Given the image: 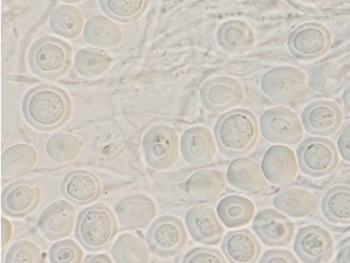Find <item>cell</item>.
<instances>
[{
    "instance_id": "83f0119b",
    "label": "cell",
    "mask_w": 350,
    "mask_h": 263,
    "mask_svg": "<svg viewBox=\"0 0 350 263\" xmlns=\"http://www.w3.org/2000/svg\"><path fill=\"white\" fill-rule=\"evenodd\" d=\"M83 38L89 45L100 49H111L123 40L120 25L104 15H94L85 24Z\"/></svg>"
},
{
    "instance_id": "e575fe53",
    "label": "cell",
    "mask_w": 350,
    "mask_h": 263,
    "mask_svg": "<svg viewBox=\"0 0 350 263\" xmlns=\"http://www.w3.org/2000/svg\"><path fill=\"white\" fill-rule=\"evenodd\" d=\"M113 63L111 56L99 49L88 48L81 50L75 58V68L85 77L102 76L109 70Z\"/></svg>"
},
{
    "instance_id": "9c48e42d",
    "label": "cell",
    "mask_w": 350,
    "mask_h": 263,
    "mask_svg": "<svg viewBox=\"0 0 350 263\" xmlns=\"http://www.w3.org/2000/svg\"><path fill=\"white\" fill-rule=\"evenodd\" d=\"M146 238L152 253L163 259H171L185 249L187 233L180 219L166 215L159 217L151 224Z\"/></svg>"
},
{
    "instance_id": "ac0fdd59",
    "label": "cell",
    "mask_w": 350,
    "mask_h": 263,
    "mask_svg": "<svg viewBox=\"0 0 350 263\" xmlns=\"http://www.w3.org/2000/svg\"><path fill=\"white\" fill-rule=\"evenodd\" d=\"M76 218L77 210L72 204L66 200L56 201L41 214L38 229L44 238L57 241L70 236Z\"/></svg>"
},
{
    "instance_id": "8992f818",
    "label": "cell",
    "mask_w": 350,
    "mask_h": 263,
    "mask_svg": "<svg viewBox=\"0 0 350 263\" xmlns=\"http://www.w3.org/2000/svg\"><path fill=\"white\" fill-rule=\"evenodd\" d=\"M144 156L151 169L169 170L178 163L180 139L171 126L158 124L149 128L142 141Z\"/></svg>"
},
{
    "instance_id": "d590c367",
    "label": "cell",
    "mask_w": 350,
    "mask_h": 263,
    "mask_svg": "<svg viewBox=\"0 0 350 263\" xmlns=\"http://www.w3.org/2000/svg\"><path fill=\"white\" fill-rule=\"evenodd\" d=\"M5 262H44V255L37 245L27 240H22L10 247Z\"/></svg>"
},
{
    "instance_id": "7c38bea8",
    "label": "cell",
    "mask_w": 350,
    "mask_h": 263,
    "mask_svg": "<svg viewBox=\"0 0 350 263\" xmlns=\"http://www.w3.org/2000/svg\"><path fill=\"white\" fill-rule=\"evenodd\" d=\"M339 105L329 100H317L303 110L301 122L306 133L318 137L333 136L343 125Z\"/></svg>"
},
{
    "instance_id": "7a4b0ae2",
    "label": "cell",
    "mask_w": 350,
    "mask_h": 263,
    "mask_svg": "<svg viewBox=\"0 0 350 263\" xmlns=\"http://www.w3.org/2000/svg\"><path fill=\"white\" fill-rule=\"evenodd\" d=\"M215 136L220 153L226 158H238L250 153L259 138L258 121L253 112L232 109L216 121Z\"/></svg>"
},
{
    "instance_id": "f1b7e54d",
    "label": "cell",
    "mask_w": 350,
    "mask_h": 263,
    "mask_svg": "<svg viewBox=\"0 0 350 263\" xmlns=\"http://www.w3.org/2000/svg\"><path fill=\"white\" fill-rule=\"evenodd\" d=\"M256 206L251 200L241 195H228L219 202L217 215L228 228H239L253 220Z\"/></svg>"
},
{
    "instance_id": "4dcf8cb0",
    "label": "cell",
    "mask_w": 350,
    "mask_h": 263,
    "mask_svg": "<svg viewBox=\"0 0 350 263\" xmlns=\"http://www.w3.org/2000/svg\"><path fill=\"white\" fill-rule=\"evenodd\" d=\"M84 27L83 14L78 8L61 5L51 12L50 28L62 38L74 40L81 35Z\"/></svg>"
},
{
    "instance_id": "8d00e7d4",
    "label": "cell",
    "mask_w": 350,
    "mask_h": 263,
    "mask_svg": "<svg viewBox=\"0 0 350 263\" xmlns=\"http://www.w3.org/2000/svg\"><path fill=\"white\" fill-rule=\"evenodd\" d=\"M49 254L51 262L53 263H79L84 260L83 250L71 239L53 244Z\"/></svg>"
},
{
    "instance_id": "2e32d148",
    "label": "cell",
    "mask_w": 350,
    "mask_h": 263,
    "mask_svg": "<svg viewBox=\"0 0 350 263\" xmlns=\"http://www.w3.org/2000/svg\"><path fill=\"white\" fill-rule=\"evenodd\" d=\"M180 147L185 163L192 167L208 166L216 156V144L213 134L202 126L185 130L181 137Z\"/></svg>"
},
{
    "instance_id": "60d3db41",
    "label": "cell",
    "mask_w": 350,
    "mask_h": 263,
    "mask_svg": "<svg viewBox=\"0 0 350 263\" xmlns=\"http://www.w3.org/2000/svg\"><path fill=\"white\" fill-rule=\"evenodd\" d=\"M1 221V247L5 249L12 238V224L6 219L2 218Z\"/></svg>"
},
{
    "instance_id": "1f68e13d",
    "label": "cell",
    "mask_w": 350,
    "mask_h": 263,
    "mask_svg": "<svg viewBox=\"0 0 350 263\" xmlns=\"http://www.w3.org/2000/svg\"><path fill=\"white\" fill-rule=\"evenodd\" d=\"M82 150V141L73 134H55L46 143V153L49 158L56 164L64 165L76 161Z\"/></svg>"
},
{
    "instance_id": "f6af8a7d",
    "label": "cell",
    "mask_w": 350,
    "mask_h": 263,
    "mask_svg": "<svg viewBox=\"0 0 350 263\" xmlns=\"http://www.w3.org/2000/svg\"><path fill=\"white\" fill-rule=\"evenodd\" d=\"M301 1L308 4H319L323 2V0H301Z\"/></svg>"
},
{
    "instance_id": "ba28073f",
    "label": "cell",
    "mask_w": 350,
    "mask_h": 263,
    "mask_svg": "<svg viewBox=\"0 0 350 263\" xmlns=\"http://www.w3.org/2000/svg\"><path fill=\"white\" fill-rule=\"evenodd\" d=\"M333 44L331 30L320 23L298 25L287 38V48L295 59L311 61L328 53Z\"/></svg>"
},
{
    "instance_id": "4316f807",
    "label": "cell",
    "mask_w": 350,
    "mask_h": 263,
    "mask_svg": "<svg viewBox=\"0 0 350 263\" xmlns=\"http://www.w3.org/2000/svg\"><path fill=\"white\" fill-rule=\"evenodd\" d=\"M38 157L37 150L29 144H16L6 149L1 156L2 179L14 180L29 174L37 165Z\"/></svg>"
},
{
    "instance_id": "bcb514c9",
    "label": "cell",
    "mask_w": 350,
    "mask_h": 263,
    "mask_svg": "<svg viewBox=\"0 0 350 263\" xmlns=\"http://www.w3.org/2000/svg\"><path fill=\"white\" fill-rule=\"evenodd\" d=\"M61 1L64 2V3L77 4L79 3V2L83 1V0H61Z\"/></svg>"
},
{
    "instance_id": "30bf717a",
    "label": "cell",
    "mask_w": 350,
    "mask_h": 263,
    "mask_svg": "<svg viewBox=\"0 0 350 263\" xmlns=\"http://www.w3.org/2000/svg\"><path fill=\"white\" fill-rule=\"evenodd\" d=\"M262 138L269 143L295 146L304 137V127L298 115L288 108L267 109L260 117Z\"/></svg>"
},
{
    "instance_id": "6da1fadb",
    "label": "cell",
    "mask_w": 350,
    "mask_h": 263,
    "mask_svg": "<svg viewBox=\"0 0 350 263\" xmlns=\"http://www.w3.org/2000/svg\"><path fill=\"white\" fill-rule=\"evenodd\" d=\"M23 113L27 122L36 130L50 133L70 120L71 99L61 87L40 85L25 94Z\"/></svg>"
},
{
    "instance_id": "b9f144b4",
    "label": "cell",
    "mask_w": 350,
    "mask_h": 263,
    "mask_svg": "<svg viewBox=\"0 0 350 263\" xmlns=\"http://www.w3.org/2000/svg\"><path fill=\"white\" fill-rule=\"evenodd\" d=\"M336 260L337 262L350 263V240L341 247Z\"/></svg>"
},
{
    "instance_id": "5b68a950",
    "label": "cell",
    "mask_w": 350,
    "mask_h": 263,
    "mask_svg": "<svg viewBox=\"0 0 350 263\" xmlns=\"http://www.w3.org/2000/svg\"><path fill=\"white\" fill-rule=\"evenodd\" d=\"M261 89L277 104H295L308 94V77L297 67H274L262 77Z\"/></svg>"
},
{
    "instance_id": "603a6c76",
    "label": "cell",
    "mask_w": 350,
    "mask_h": 263,
    "mask_svg": "<svg viewBox=\"0 0 350 263\" xmlns=\"http://www.w3.org/2000/svg\"><path fill=\"white\" fill-rule=\"evenodd\" d=\"M221 249L226 260L232 263L256 262L262 253L258 240L247 229L229 232Z\"/></svg>"
},
{
    "instance_id": "277c9868",
    "label": "cell",
    "mask_w": 350,
    "mask_h": 263,
    "mask_svg": "<svg viewBox=\"0 0 350 263\" xmlns=\"http://www.w3.org/2000/svg\"><path fill=\"white\" fill-rule=\"evenodd\" d=\"M72 56L73 51L68 43L47 36L33 44L28 53V64L36 76L54 81L70 70Z\"/></svg>"
},
{
    "instance_id": "44dd1931",
    "label": "cell",
    "mask_w": 350,
    "mask_h": 263,
    "mask_svg": "<svg viewBox=\"0 0 350 263\" xmlns=\"http://www.w3.org/2000/svg\"><path fill=\"white\" fill-rule=\"evenodd\" d=\"M219 48L231 55H243L254 50L256 35L253 27L241 20H228L216 33Z\"/></svg>"
},
{
    "instance_id": "d6a6232c",
    "label": "cell",
    "mask_w": 350,
    "mask_h": 263,
    "mask_svg": "<svg viewBox=\"0 0 350 263\" xmlns=\"http://www.w3.org/2000/svg\"><path fill=\"white\" fill-rule=\"evenodd\" d=\"M111 254L116 262H149L150 255L143 239L131 234H122L113 245Z\"/></svg>"
},
{
    "instance_id": "52a82bcc",
    "label": "cell",
    "mask_w": 350,
    "mask_h": 263,
    "mask_svg": "<svg viewBox=\"0 0 350 263\" xmlns=\"http://www.w3.org/2000/svg\"><path fill=\"white\" fill-rule=\"evenodd\" d=\"M297 159L301 171L317 179L333 174L339 164L336 144L323 137L305 139L298 147Z\"/></svg>"
},
{
    "instance_id": "8fae6325",
    "label": "cell",
    "mask_w": 350,
    "mask_h": 263,
    "mask_svg": "<svg viewBox=\"0 0 350 263\" xmlns=\"http://www.w3.org/2000/svg\"><path fill=\"white\" fill-rule=\"evenodd\" d=\"M245 92L241 82L226 76L208 79L200 90V104L212 113H225L243 102Z\"/></svg>"
},
{
    "instance_id": "ab89813d",
    "label": "cell",
    "mask_w": 350,
    "mask_h": 263,
    "mask_svg": "<svg viewBox=\"0 0 350 263\" xmlns=\"http://www.w3.org/2000/svg\"><path fill=\"white\" fill-rule=\"evenodd\" d=\"M337 149L342 158L350 163V127L342 131L337 140Z\"/></svg>"
},
{
    "instance_id": "4fadbf2b",
    "label": "cell",
    "mask_w": 350,
    "mask_h": 263,
    "mask_svg": "<svg viewBox=\"0 0 350 263\" xmlns=\"http://www.w3.org/2000/svg\"><path fill=\"white\" fill-rule=\"evenodd\" d=\"M293 249L301 262H327L334 252L333 237L323 227L311 224L297 232Z\"/></svg>"
},
{
    "instance_id": "484cf974",
    "label": "cell",
    "mask_w": 350,
    "mask_h": 263,
    "mask_svg": "<svg viewBox=\"0 0 350 263\" xmlns=\"http://www.w3.org/2000/svg\"><path fill=\"white\" fill-rule=\"evenodd\" d=\"M225 189V177L216 169L199 170L185 182V192L187 195L200 202H211L217 199Z\"/></svg>"
},
{
    "instance_id": "3957f363",
    "label": "cell",
    "mask_w": 350,
    "mask_h": 263,
    "mask_svg": "<svg viewBox=\"0 0 350 263\" xmlns=\"http://www.w3.org/2000/svg\"><path fill=\"white\" fill-rule=\"evenodd\" d=\"M118 232L117 219L105 204L88 207L79 214L76 236L88 251H100L111 245Z\"/></svg>"
},
{
    "instance_id": "f546056e",
    "label": "cell",
    "mask_w": 350,
    "mask_h": 263,
    "mask_svg": "<svg viewBox=\"0 0 350 263\" xmlns=\"http://www.w3.org/2000/svg\"><path fill=\"white\" fill-rule=\"evenodd\" d=\"M321 211L329 223L336 225H349L350 186L338 185L327 191L321 201Z\"/></svg>"
},
{
    "instance_id": "7bdbcfd3",
    "label": "cell",
    "mask_w": 350,
    "mask_h": 263,
    "mask_svg": "<svg viewBox=\"0 0 350 263\" xmlns=\"http://www.w3.org/2000/svg\"><path fill=\"white\" fill-rule=\"evenodd\" d=\"M83 262H105L111 263L112 260L110 259L107 255L99 254V255H89L83 260Z\"/></svg>"
},
{
    "instance_id": "74e56055",
    "label": "cell",
    "mask_w": 350,
    "mask_h": 263,
    "mask_svg": "<svg viewBox=\"0 0 350 263\" xmlns=\"http://www.w3.org/2000/svg\"><path fill=\"white\" fill-rule=\"evenodd\" d=\"M183 262L185 263H224L225 257L217 249L210 247H196L185 255Z\"/></svg>"
},
{
    "instance_id": "9a60e30c",
    "label": "cell",
    "mask_w": 350,
    "mask_h": 263,
    "mask_svg": "<svg viewBox=\"0 0 350 263\" xmlns=\"http://www.w3.org/2000/svg\"><path fill=\"white\" fill-rule=\"evenodd\" d=\"M253 229L262 244L267 247H286L295 236V224L285 214L275 210L260 211Z\"/></svg>"
},
{
    "instance_id": "7402d4cb",
    "label": "cell",
    "mask_w": 350,
    "mask_h": 263,
    "mask_svg": "<svg viewBox=\"0 0 350 263\" xmlns=\"http://www.w3.org/2000/svg\"><path fill=\"white\" fill-rule=\"evenodd\" d=\"M62 193L70 202L86 206L95 202L101 195L102 187L99 178L88 170H73L62 182Z\"/></svg>"
},
{
    "instance_id": "cb8c5ba5",
    "label": "cell",
    "mask_w": 350,
    "mask_h": 263,
    "mask_svg": "<svg viewBox=\"0 0 350 263\" xmlns=\"http://www.w3.org/2000/svg\"><path fill=\"white\" fill-rule=\"evenodd\" d=\"M226 180L231 186L246 193H260L267 187L261 167L249 158L234 160L228 167Z\"/></svg>"
},
{
    "instance_id": "ffe728a7",
    "label": "cell",
    "mask_w": 350,
    "mask_h": 263,
    "mask_svg": "<svg viewBox=\"0 0 350 263\" xmlns=\"http://www.w3.org/2000/svg\"><path fill=\"white\" fill-rule=\"evenodd\" d=\"M120 227L125 230L145 229L155 219L156 204L148 195L136 193L123 198L115 208Z\"/></svg>"
},
{
    "instance_id": "836d02e7",
    "label": "cell",
    "mask_w": 350,
    "mask_h": 263,
    "mask_svg": "<svg viewBox=\"0 0 350 263\" xmlns=\"http://www.w3.org/2000/svg\"><path fill=\"white\" fill-rule=\"evenodd\" d=\"M149 0H99L100 7L108 17L130 24L136 22L145 14Z\"/></svg>"
},
{
    "instance_id": "ee69618b",
    "label": "cell",
    "mask_w": 350,
    "mask_h": 263,
    "mask_svg": "<svg viewBox=\"0 0 350 263\" xmlns=\"http://www.w3.org/2000/svg\"><path fill=\"white\" fill-rule=\"evenodd\" d=\"M342 102H343L345 109L350 113V83L345 87L343 95H342Z\"/></svg>"
},
{
    "instance_id": "f35d334b",
    "label": "cell",
    "mask_w": 350,
    "mask_h": 263,
    "mask_svg": "<svg viewBox=\"0 0 350 263\" xmlns=\"http://www.w3.org/2000/svg\"><path fill=\"white\" fill-rule=\"evenodd\" d=\"M262 263H297V257L287 249H270L265 252L262 256Z\"/></svg>"
},
{
    "instance_id": "d6986e66",
    "label": "cell",
    "mask_w": 350,
    "mask_h": 263,
    "mask_svg": "<svg viewBox=\"0 0 350 263\" xmlns=\"http://www.w3.org/2000/svg\"><path fill=\"white\" fill-rule=\"evenodd\" d=\"M215 210L208 205L194 206L185 214L190 236L198 243L215 246L223 239L224 228Z\"/></svg>"
},
{
    "instance_id": "e0dca14e",
    "label": "cell",
    "mask_w": 350,
    "mask_h": 263,
    "mask_svg": "<svg viewBox=\"0 0 350 263\" xmlns=\"http://www.w3.org/2000/svg\"><path fill=\"white\" fill-rule=\"evenodd\" d=\"M262 171L270 184L287 186L292 184L297 177V157L286 146L270 147L262 157Z\"/></svg>"
},
{
    "instance_id": "5bb4252c",
    "label": "cell",
    "mask_w": 350,
    "mask_h": 263,
    "mask_svg": "<svg viewBox=\"0 0 350 263\" xmlns=\"http://www.w3.org/2000/svg\"><path fill=\"white\" fill-rule=\"evenodd\" d=\"M41 198L40 185L36 180H16L2 193V210L12 218H24L40 206Z\"/></svg>"
},
{
    "instance_id": "d4e9b609",
    "label": "cell",
    "mask_w": 350,
    "mask_h": 263,
    "mask_svg": "<svg viewBox=\"0 0 350 263\" xmlns=\"http://www.w3.org/2000/svg\"><path fill=\"white\" fill-rule=\"evenodd\" d=\"M273 205L286 216L302 219L316 212L318 201L310 191L292 187L278 193L273 199Z\"/></svg>"
}]
</instances>
